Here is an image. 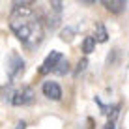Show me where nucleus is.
Listing matches in <instances>:
<instances>
[{"mask_svg": "<svg viewBox=\"0 0 129 129\" xmlns=\"http://www.w3.org/2000/svg\"><path fill=\"white\" fill-rule=\"evenodd\" d=\"M36 99V94L32 90V86H21L15 90L13 94V99H11V105L15 107H26V105H32Z\"/></svg>", "mask_w": 129, "mask_h": 129, "instance_id": "obj_3", "label": "nucleus"}, {"mask_svg": "<svg viewBox=\"0 0 129 129\" xmlns=\"http://www.w3.org/2000/svg\"><path fill=\"white\" fill-rule=\"evenodd\" d=\"M101 4H103V6H105L110 13H116V15H118V13H122V11L127 8V2H125V0H103Z\"/></svg>", "mask_w": 129, "mask_h": 129, "instance_id": "obj_7", "label": "nucleus"}, {"mask_svg": "<svg viewBox=\"0 0 129 129\" xmlns=\"http://www.w3.org/2000/svg\"><path fill=\"white\" fill-rule=\"evenodd\" d=\"M64 60V54L58 51H51V54H47V58L43 60V64H41V68H39V73L41 75H47V73H54L56 68H58V64Z\"/></svg>", "mask_w": 129, "mask_h": 129, "instance_id": "obj_5", "label": "nucleus"}, {"mask_svg": "<svg viewBox=\"0 0 129 129\" xmlns=\"http://www.w3.org/2000/svg\"><path fill=\"white\" fill-rule=\"evenodd\" d=\"M69 69H71V68H69V62L64 58V60L58 64V68H56L54 73H56V75H66V73H69Z\"/></svg>", "mask_w": 129, "mask_h": 129, "instance_id": "obj_11", "label": "nucleus"}, {"mask_svg": "<svg viewBox=\"0 0 129 129\" xmlns=\"http://www.w3.org/2000/svg\"><path fill=\"white\" fill-rule=\"evenodd\" d=\"M118 109L120 107L116 105V109H114V112H112V116L109 118V122L103 125V129H116V118H118Z\"/></svg>", "mask_w": 129, "mask_h": 129, "instance_id": "obj_10", "label": "nucleus"}, {"mask_svg": "<svg viewBox=\"0 0 129 129\" xmlns=\"http://www.w3.org/2000/svg\"><path fill=\"white\" fill-rule=\"evenodd\" d=\"M94 38H95V41H97V43H105L107 39H109V32H107V28H105V24H103V23H97V24H95Z\"/></svg>", "mask_w": 129, "mask_h": 129, "instance_id": "obj_8", "label": "nucleus"}, {"mask_svg": "<svg viewBox=\"0 0 129 129\" xmlns=\"http://www.w3.org/2000/svg\"><path fill=\"white\" fill-rule=\"evenodd\" d=\"M34 2H13L10 15V30L26 49H36L43 41L45 28L34 11Z\"/></svg>", "mask_w": 129, "mask_h": 129, "instance_id": "obj_1", "label": "nucleus"}, {"mask_svg": "<svg viewBox=\"0 0 129 129\" xmlns=\"http://www.w3.org/2000/svg\"><path fill=\"white\" fill-rule=\"evenodd\" d=\"M60 38H62V41H71V39H73V28H64L60 32Z\"/></svg>", "mask_w": 129, "mask_h": 129, "instance_id": "obj_12", "label": "nucleus"}, {"mask_svg": "<svg viewBox=\"0 0 129 129\" xmlns=\"http://www.w3.org/2000/svg\"><path fill=\"white\" fill-rule=\"evenodd\" d=\"M41 92H43V95H45L47 99H51V101H60L62 99V88H60V84L54 82V81H45L43 86H41Z\"/></svg>", "mask_w": 129, "mask_h": 129, "instance_id": "obj_6", "label": "nucleus"}, {"mask_svg": "<svg viewBox=\"0 0 129 129\" xmlns=\"http://www.w3.org/2000/svg\"><path fill=\"white\" fill-rule=\"evenodd\" d=\"M95 38L94 36H86L84 38V41H82V52L84 54H90V52H94L95 51Z\"/></svg>", "mask_w": 129, "mask_h": 129, "instance_id": "obj_9", "label": "nucleus"}, {"mask_svg": "<svg viewBox=\"0 0 129 129\" xmlns=\"http://www.w3.org/2000/svg\"><path fill=\"white\" fill-rule=\"evenodd\" d=\"M86 66H88V60L86 58H82L81 62H79V68H77V71H75V75H79V73H82L84 69H86Z\"/></svg>", "mask_w": 129, "mask_h": 129, "instance_id": "obj_13", "label": "nucleus"}, {"mask_svg": "<svg viewBox=\"0 0 129 129\" xmlns=\"http://www.w3.org/2000/svg\"><path fill=\"white\" fill-rule=\"evenodd\" d=\"M62 6L64 4L60 0H54V2H49V8H47V13H45V24L49 30H54L56 26L60 24L62 21Z\"/></svg>", "mask_w": 129, "mask_h": 129, "instance_id": "obj_2", "label": "nucleus"}, {"mask_svg": "<svg viewBox=\"0 0 129 129\" xmlns=\"http://www.w3.org/2000/svg\"><path fill=\"white\" fill-rule=\"evenodd\" d=\"M23 71H24V60L17 52H11L8 56V77H10V81H15L17 77H21Z\"/></svg>", "mask_w": 129, "mask_h": 129, "instance_id": "obj_4", "label": "nucleus"}]
</instances>
